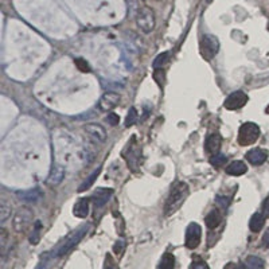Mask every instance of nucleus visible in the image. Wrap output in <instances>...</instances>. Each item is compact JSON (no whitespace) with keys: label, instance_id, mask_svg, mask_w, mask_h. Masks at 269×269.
Listing matches in <instances>:
<instances>
[{"label":"nucleus","instance_id":"25","mask_svg":"<svg viewBox=\"0 0 269 269\" xmlns=\"http://www.w3.org/2000/svg\"><path fill=\"white\" fill-rule=\"evenodd\" d=\"M226 160H228V157L224 155V154H215V155H213V156L210 157V163H211V166H214V167H222L224 164L226 163Z\"/></svg>","mask_w":269,"mask_h":269},{"label":"nucleus","instance_id":"9","mask_svg":"<svg viewBox=\"0 0 269 269\" xmlns=\"http://www.w3.org/2000/svg\"><path fill=\"white\" fill-rule=\"evenodd\" d=\"M112 194V189H97V191L93 194V202L96 205V209H101L103 206L107 205Z\"/></svg>","mask_w":269,"mask_h":269},{"label":"nucleus","instance_id":"31","mask_svg":"<svg viewBox=\"0 0 269 269\" xmlns=\"http://www.w3.org/2000/svg\"><path fill=\"white\" fill-rule=\"evenodd\" d=\"M76 65H77V68H78L82 73H89V72H90L89 65L86 64V61H83V59H77V61H76Z\"/></svg>","mask_w":269,"mask_h":269},{"label":"nucleus","instance_id":"20","mask_svg":"<svg viewBox=\"0 0 269 269\" xmlns=\"http://www.w3.org/2000/svg\"><path fill=\"white\" fill-rule=\"evenodd\" d=\"M175 267V257L171 253H164L161 257L157 269H174Z\"/></svg>","mask_w":269,"mask_h":269},{"label":"nucleus","instance_id":"14","mask_svg":"<svg viewBox=\"0 0 269 269\" xmlns=\"http://www.w3.org/2000/svg\"><path fill=\"white\" fill-rule=\"evenodd\" d=\"M246 171H248V167H246V164H245L244 161L241 160L231 161L229 166L226 167V174L231 176L244 175Z\"/></svg>","mask_w":269,"mask_h":269},{"label":"nucleus","instance_id":"32","mask_svg":"<svg viewBox=\"0 0 269 269\" xmlns=\"http://www.w3.org/2000/svg\"><path fill=\"white\" fill-rule=\"evenodd\" d=\"M104 269H118V267L115 263V260L108 255L107 259H105V265H104Z\"/></svg>","mask_w":269,"mask_h":269},{"label":"nucleus","instance_id":"13","mask_svg":"<svg viewBox=\"0 0 269 269\" xmlns=\"http://www.w3.org/2000/svg\"><path fill=\"white\" fill-rule=\"evenodd\" d=\"M128 151H129V154H128V156L125 157L128 161V166L131 167L132 170H136L137 166L140 164V155H142V151L137 148V146L132 147V143L128 144Z\"/></svg>","mask_w":269,"mask_h":269},{"label":"nucleus","instance_id":"16","mask_svg":"<svg viewBox=\"0 0 269 269\" xmlns=\"http://www.w3.org/2000/svg\"><path fill=\"white\" fill-rule=\"evenodd\" d=\"M65 178V168L59 164H54L53 170L50 172L49 176V183L50 185H59L61 182L64 181Z\"/></svg>","mask_w":269,"mask_h":269},{"label":"nucleus","instance_id":"3","mask_svg":"<svg viewBox=\"0 0 269 269\" xmlns=\"http://www.w3.org/2000/svg\"><path fill=\"white\" fill-rule=\"evenodd\" d=\"M199 50H201V55L206 61H211L220 50V42L217 39V37L210 34L203 35Z\"/></svg>","mask_w":269,"mask_h":269},{"label":"nucleus","instance_id":"37","mask_svg":"<svg viewBox=\"0 0 269 269\" xmlns=\"http://www.w3.org/2000/svg\"><path fill=\"white\" fill-rule=\"evenodd\" d=\"M265 112H267L269 115V105H268V107H267V109H265Z\"/></svg>","mask_w":269,"mask_h":269},{"label":"nucleus","instance_id":"28","mask_svg":"<svg viewBox=\"0 0 269 269\" xmlns=\"http://www.w3.org/2000/svg\"><path fill=\"white\" fill-rule=\"evenodd\" d=\"M190 269H210L209 265L206 264L205 261L201 259H195L190 265Z\"/></svg>","mask_w":269,"mask_h":269},{"label":"nucleus","instance_id":"7","mask_svg":"<svg viewBox=\"0 0 269 269\" xmlns=\"http://www.w3.org/2000/svg\"><path fill=\"white\" fill-rule=\"evenodd\" d=\"M33 221V211L30 210L29 207H22L14 218V229L16 231H23L26 228L30 225V222Z\"/></svg>","mask_w":269,"mask_h":269},{"label":"nucleus","instance_id":"11","mask_svg":"<svg viewBox=\"0 0 269 269\" xmlns=\"http://www.w3.org/2000/svg\"><path fill=\"white\" fill-rule=\"evenodd\" d=\"M221 143H222V137H221L220 133H211V135L206 137V151L209 152V154H213V155L218 154L221 148Z\"/></svg>","mask_w":269,"mask_h":269},{"label":"nucleus","instance_id":"38","mask_svg":"<svg viewBox=\"0 0 269 269\" xmlns=\"http://www.w3.org/2000/svg\"><path fill=\"white\" fill-rule=\"evenodd\" d=\"M206 1H207V3H211V1H213V0H206Z\"/></svg>","mask_w":269,"mask_h":269},{"label":"nucleus","instance_id":"26","mask_svg":"<svg viewBox=\"0 0 269 269\" xmlns=\"http://www.w3.org/2000/svg\"><path fill=\"white\" fill-rule=\"evenodd\" d=\"M137 121V111L135 108H131L129 112H128V116L125 118V127H132L133 124Z\"/></svg>","mask_w":269,"mask_h":269},{"label":"nucleus","instance_id":"10","mask_svg":"<svg viewBox=\"0 0 269 269\" xmlns=\"http://www.w3.org/2000/svg\"><path fill=\"white\" fill-rule=\"evenodd\" d=\"M85 132L88 133L89 136L94 139L96 142L98 143H103L105 142V139H107V132H105V129L103 127H100L98 124H88V125H85Z\"/></svg>","mask_w":269,"mask_h":269},{"label":"nucleus","instance_id":"15","mask_svg":"<svg viewBox=\"0 0 269 269\" xmlns=\"http://www.w3.org/2000/svg\"><path fill=\"white\" fill-rule=\"evenodd\" d=\"M206 226L209 228V229H215V228H218L221 225V222H222V214H221L220 211L214 209V210H211L209 214L206 215L205 218Z\"/></svg>","mask_w":269,"mask_h":269},{"label":"nucleus","instance_id":"4","mask_svg":"<svg viewBox=\"0 0 269 269\" xmlns=\"http://www.w3.org/2000/svg\"><path fill=\"white\" fill-rule=\"evenodd\" d=\"M136 23L143 33H146V34L151 33L152 30L155 29V14H154V11L151 8H148V7L140 8V11L137 12Z\"/></svg>","mask_w":269,"mask_h":269},{"label":"nucleus","instance_id":"17","mask_svg":"<svg viewBox=\"0 0 269 269\" xmlns=\"http://www.w3.org/2000/svg\"><path fill=\"white\" fill-rule=\"evenodd\" d=\"M265 217L263 213H255L252 215V218L249 221V229L253 231V233H259L260 230L263 229V226L265 224Z\"/></svg>","mask_w":269,"mask_h":269},{"label":"nucleus","instance_id":"22","mask_svg":"<svg viewBox=\"0 0 269 269\" xmlns=\"http://www.w3.org/2000/svg\"><path fill=\"white\" fill-rule=\"evenodd\" d=\"M100 172H101V168L98 167L97 170H96V171H94L93 174H92V175L89 176L88 179L83 182L82 185H81V186L78 187V192H83V191L89 190L90 187L93 186V183H94V182H96V179H97V178H98V175H100Z\"/></svg>","mask_w":269,"mask_h":269},{"label":"nucleus","instance_id":"29","mask_svg":"<svg viewBox=\"0 0 269 269\" xmlns=\"http://www.w3.org/2000/svg\"><path fill=\"white\" fill-rule=\"evenodd\" d=\"M124 249H125V241H122V240L117 241V242L115 244V246H113V252H115L117 256H121Z\"/></svg>","mask_w":269,"mask_h":269},{"label":"nucleus","instance_id":"19","mask_svg":"<svg viewBox=\"0 0 269 269\" xmlns=\"http://www.w3.org/2000/svg\"><path fill=\"white\" fill-rule=\"evenodd\" d=\"M18 196L26 202H37L42 196V192H40L39 189H34V190L26 191V192H19Z\"/></svg>","mask_w":269,"mask_h":269},{"label":"nucleus","instance_id":"6","mask_svg":"<svg viewBox=\"0 0 269 269\" xmlns=\"http://www.w3.org/2000/svg\"><path fill=\"white\" fill-rule=\"evenodd\" d=\"M248 100L249 98H248L246 93H244L242 90H235L226 98L224 107L229 111H235V109H240V108L244 107L245 104L248 103Z\"/></svg>","mask_w":269,"mask_h":269},{"label":"nucleus","instance_id":"34","mask_svg":"<svg viewBox=\"0 0 269 269\" xmlns=\"http://www.w3.org/2000/svg\"><path fill=\"white\" fill-rule=\"evenodd\" d=\"M261 244L264 248H269V228L265 230L264 235H263V240H261Z\"/></svg>","mask_w":269,"mask_h":269},{"label":"nucleus","instance_id":"21","mask_svg":"<svg viewBox=\"0 0 269 269\" xmlns=\"http://www.w3.org/2000/svg\"><path fill=\"white\" fill-rule=\"evenodd\" d=\"M245 268L246 269H264V261L256 257V256H249L245 261Z\"/></svg>","mask_w":269,"mask_h":269},{"label":"nucleus","instance_id":"36","mask_svg":"<svg viewBox=\"0 0 269 269\" xmlns=\"http://www.w3.org/2000/svg\"><path fill=\"white\" fill-rule=\"evenodd\" d=\"M225 269H246V268H245V265L242 264H231V263H230V264L226 265Z\"/></svg>","mask_w":269,"mask_h":269},{"label":"nucleus","instance_id":"24","mask_svg":"<svg viewBox=\"0 0 269 269\" xmlns=\"http://www.w3.org/2000/svg\"><path fill=\"white\" fill-rule=\"evenodd\" d=\"M168 58H170V53L159 54L156 58H155V61L152 62V68L155 69V70H156V69H161L167 64Z\"/></svg>","mask_w":269,"mask_h":269},{"label":"nucleus","instance_id":"8","mask_svg":"<svg viewBox=\"0 0 269 269\" xmlns=\"http://www.w3.org/2000/svg\"><path fill=\"white\" fill-rule=\"evenodd\" d=\"M246 159H248L250 164L260 166V164L265 163V160L268 159V152L265 151V150H261V148H255V150H250L246 154Z\"/></svg>","mask_w":269,"mask_h":269},{"label":"nucleus","instance_id":"1","mask_svg":"<svg viewBox=\"0 0 269 269\" xmlns=\"http://www.w3.org/2000/svg\"><path fill=\"white\" fill-rule=\"evenodd\" d=\"M190 194L189 185L185 182H178L175 186L172 187L170 195L167 198L166 206H164V214L171 215L181 209V206L185 203L187 196Z\"/></svg>","mask_w":269,"mask_h":269},{"label":"nucleus","instance_id":"30","mask_svg":"<svg viewBox=\"0 0 269 269\" xmlns=\"http://www.w3.org/2000/svg\"><path fill=\"white\" fill-rule=\"evenodd\" d=\"M107 121L109 125L116 127V125L118 124V121H120V117H118V115H116V113H109L107 117Z\"/></svg>","mask_w":269,"mask_h":269},{"label":"nucleus","instance_id":"23","mask_svg":"<svg viewBox=\"0 0 269 269\" xmlns=\"http://www.w3.org/2000/svg\"><path fill=\"white\" fill-rule=\"evenodd\" d=\"M40 230H42V224H40V221H37L34 225V229H33V233L30 235V242L33 245H37L39 242Z\"/></svg>","mask_w":269,"mask_h":269},{"label":"nucleus","instance_id":"2","mask_svg":"<svg viewBox=\"0 0 269 269\" xmlns=\"http://www.w3.org/2000/svg\"><path fill=\"white\" fill-rule=\"evenodd\" d=\"M260 128L255 122H245L238 131V143L241 146H250L259 140Z\"/></svg>","mask_w":269,"mask_h":269},{"label":"nucleus","instance_id":"12","mask_svg":"<svg viewBox=\"0 0 269 269\" xmlns=\"http://www.w3.org/2000/svg\"><path fill=\"white\" fill-rule=\"evenodd\" d=\"M118 103H120V96L117 93L109 92V93L104 94L100 100V108L103 111H111L115 107H117Z\"/></svg>","mask_w":269,"mask_h":269},{"label":"nucleus","instance_id":"35","mask_svg":"<svg viewBox=\"0 0 269 269\" xmlns=\"http://www.w3.org/2000/svg\"><path fill=\"white\" fill-rule=\"evenodd\" d=\"M263 214L265 217H269V195L267 196V199L264 201V205H263Z\"/></svg>","mask_w":269,"mask_h":269},{"label":"nucleus","instance_id":"18","mask_svg":"<svg viewBox=\"0 0 269 269\" xmlns=\"http://www.w3.org/2000/svg\"><path fill=\"white\" fill-rule=\"evenodd\" d=\"M73 214L78 218H85L89 214V201L86 198L79 199L73 207Z\"/></svg>","mask_w":269,"mask_h":269},{"label":"nucleus","instance_id":"5","mask_svg":"<svg viewBox=\"0 0 269 269\" xmlns=\"http://www.w3.org/2000/svg\"><path fill=\"white\" fill-rule=\"evenodd\" d=\"M202 238V228L195 222H191L186 229V238H185V245L189 249H195L198 245L201 244Z\"/></svg>","mask_w":269,"mask_h":269},{"label":"nucleus","instance_id":"27","mask_svg":"<svg viewBox=\"0 0 269 269\" xmlns=\"http://www.w3.org/2000/svg\"><path fill=\"white\" fill-rule=\"evenodd\" d=\"M10 215H11V207H8V206L3 203V205L0 206V222L3 224V222L10 217Z\"/></svg>","mask_w":269,"mask_h":269},{"label":"nucleus","instance_id":"33","mask_svg":"<svg viewBox=\"0 0 269 269\" xmlns=\"http://www.w3.org/2000/svg\"><path fill=\"white\" fill-rule=\"evenodd\" d=\"M217 203H218V205L225 210L226 207L229 206V199H228L226 196H217Z\"/></svg>","mask_w":269,"mask_h":269}]
</instances>
